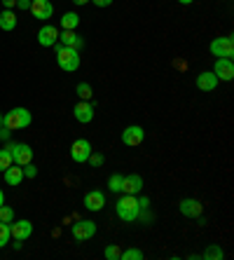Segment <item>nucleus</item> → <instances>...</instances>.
Instances as JSON below:
<instances>
[{"label": "nucleus", "instance_id": "35", "mask_svg": "<svg viewBox=\"0 0 234 260\" xmlns=\"http://www.w3.org/2000/svg\"><path fill=\"white\" fill-rule=\"evenodd\" d=\"M3 5H5V10H14V7H17V0H3Z\"/></svg>", "mask_w": 234, "mask_h": 260}, {"label": "nucleus", "instance_id": "40", "mask_svg": "<svg viewBox=\"0 0 234 260\" xmlns=\"http://www.w3.org/2000/svg\"><path fill=\"white\" fill-rule=\"evenodd\" d=\"M0 127H3V113H0Z\"/></svg>", "mask_w": 234, "mask_h": 260}, {"label": "nucleus", "instance_id": "32", "mask_svg": "<svg viewBox=\"0 0 234 260\" xmlns=\"http://www.w3.org/2000/svg\"><path fill=\"white\" fill-rule=\"evenodd\" d=\"M148 206H150V200H148V197H141V200H138V209H141V211H145Z\"/></svg>", "mask_w": 234, "mask_h": 260}, {"label": "nucleus", "instance_id": "27", "mask_svg": "<svg viewBox=\"0 0 234 260\" xmlns=\"http://www.w3.org/2000/svg\"><path fill=\"white\" fill-rule=\"evenodd\" d=\"M14 220V211L10 209V206H0V223H12Z\"/></svg>", "mask_w": 234, "mask_h": 260}, {"label": "nucleus", "instance_id": "21", "mask_svg": "<svg viewBox=\"0 0 234 260\" xmlns=\"http://www.w3.org/2000/svg\"><path fill=\"white\" fill-rule=\"evenodd\" d=\"M78 24H80V17L75 12H66L63 17H61V26H63L66 30H75Z\"/></svg>", "mask_w": 234, "mask_h": 260}, {"label": "nucleus", "instance_id": "23", "mask_svg": "<svg viewBox=\"0 0 234 260\" xmlns=\"http://www.w3.org/2000/svg\"><path fill=\"white\" fill-rule=\"evenodd\" d=\"M10 239H12V235H10V223H0V248L7 246Z\"/></svg>", "mask_w": 234, "mask_h": 260}, {"label": "nucleus", "instance_id": "5", "mask_svg": "<svg viewBox=\"0 0 234 260\" xmlns=\"http://www.w3.org/2000/svg\"><path fill=\"white\" fill-rule=\"evenodd\" d=\"M209 49H211V54L218 56V59H232V54H234V40L229 36L216 38V40L211 43Z\"/></svg>", "mask_w": 234, "mask_h": 260}, {"label": "nucleus", "instance_id": "28", "mask_svg": "<svg viewBox=\"0 0 234 260\" xmlns=\"http://www.w3.org/2000/svg\"><path fill=\"white\" fill-rule=\"evenodd\" d=\"M206 260H220L222 258V248L220 246H209L206 248V253H204Z\"/></svg>", "mask_w": 234, "mask_h": 260}, {"label": "nucleus", "instance_id": "8", "mask_svg": "<svg viewBox=\"0 0 234 260\" xmlns=\"http://www.w3.org/2000/svg\"><path fill=\"white\" fill-rule=\"evenodd\" d=\"M10 235H12L17 242H26V239L33 235V223H30V220H12V223H10Z\"/></svg>", "mask_w": 234, "mask_h": 260}, {"label": "nucleus", "instance_id": "38", "mask_svg": "<svg viewBox=\"0 0 234 260\" xmlns=\"http://www.w3.org/2000/svg\"><path fill=\"white\" fill-rule=\"evenodd\" d=\"M180 5H190V3H194V0H178Z\"/></svg>", "mask_w": 234, "mask_h": 260}, {"label": "nucleus", "instance_id": "20", "mask_svg": "<svg viewBox=\"0 0 234 260\" xmlns=\"http://www.w3.org/2000/svg\"><path fill=\"white\" fill-rule=\"evenodd\" d=\"M0 28H3V30H14V28H17V17H14V10H3V12H0Z\"/></svg>", "mask_w": 234, "mask_h": 260}, {"label": "nucleus", "instance_id": "18", "mask_svg": "<svg viewBox=\"0 0 234 260\" xmlns=\"http://www.w3.org/2000/svg\"><path fill=\"white\" fill-rule=\"evenodd\" d=\"M21 181H24V169H21L19 164H12V167H7V169H5V183H7V185L17 188Z\"/></svg>", "mask_w": 234, "mask_h": 260}, {"label": "nucleus", "instance_id": "33", "mask_svg": "<svg viewBox=\"0 0 234 260\" xmlns=\"http://www.w3.org/2000/svg\"><path fill=\"white\" fill-rule=\"evenodd\" d=\"M96 7H108V5H113V0H91Z\"/></svg>", "mask_w": 234, "mask_h": 260}, {"label": "nucleus", "instance_id": "11", "mask_svg": "<svg viewBox=\"0 0 234 260\" xmlns=\"http://www.w3.org/2000/svg\"><path fill=\"white\" fill-rule=\"evenodd\" d=\"M143 190V178L138 174H129V176H122V190L120 192L124 194H138Z\"/></svg>", "mask_w": 234, "mask_h": 260}, {"label": "nucleus", "instance_id": "37", "mask_svg": "<svg viewBox=\"0 0 234 260\" xmlns=\"http://www.w3.org/2000/svg\"><path fill=\"white\" fill-rule=\"evenodd\" d=\"M75 5H84V3H89V0H73Z\"/></svg>", "mask_w": 234, "mask_h": 260}, {"label": "nucleus", "instance_id": "22", "mask_svg": "<svg viewBox=\"0 0 234 260\" xmlns=\"http://www.w3.org/2000/svg\"><path fill=\"white\" fill-rule=\"evenodd\" d=\"M75 94H78V96L82 99V101H89L94 91H91V85H89V82H80L78 89H75Z\"/></svg>", "mask_w": 234, "mask_h": 260}, {"label": "nucleus", "instance_id": "4", "mask_svg": "<svg viewBox=\"0 0 234 260\" xmlns=\"http://www.w3.org/2000/svg\"><path fill=\"white\" fill-rule=\"evenodd\" d=\"M7 150L12 155V162L19 164V167L33 162V148L28 143H7Z\"/></svg>", "mask_w": 234, "mask_h": 260}, {"label": "nucleus", "instance_id": "19", "mask_svg": "<svg viewBox=\"0 0 234 260\" xmlns=\"http://www.w3.org/2000/svg\"><path fill=\"white\" fill-rule=\"evenodd\" d=\"M59 40H61V45H63V47H73V49H80L84 45V40L78 36V33H75V30H63V33L59 36Z\"/></svg>", "mask_w": 234, "mask_h": 260}, {"label": "nucleus", "instance_id": "12", "mask_svg": "<svg viewBox=\"0 0 234 260\" xmlns=\"http://www.w3.org/2000/svg\"><path fill=\"white\" fill-rule=\"evenodd\" d=\"M38 43H40L42 47H54V45L59 43V30L49 24L42 26V28L38 30Z\"/></svg>", "mask_w": 234, "mask_h": 260}, {"label": "nucleus", "instance_id": "6", "mask_svg": "<svg viewBox=\"0 0 234 260\" xmlns=\"http://www.w3.org/2000/svg\"><path fill=\"white\" fill-rule=\"evenodd\" d=\"M71 232L78 242H87V239H91V237L96 235V223L94 220H78L71 228Z\"/></svg>", "mask_w": 234, "mask_h": 260}, {"label": "nucleus", "instance_id": "9", "mask_svg": "<svg viewBox=\"0 0 234 260\" xmlns=\"http://www.w3.org/2000/svg\"><path fill=\"white\" fill-rule=\"evenodd\" d=\"M143 139H145V132H143V127H138V124H131V127H126L124 132H122V143L131 145V148L141 145Z\"/></svg>", "mask_w": 234, "mask_h": 260}, {"label": "nucleus", "instance_id": "26", "mask_svg": "<svg viewBox=\"0 0 234 260\" xmlns=\"http://www.w3.org/2000/svg\"><path fill=\"white\" fill-rule=\"evenodd\" d=\"M108 190H110V192H120V190H122V174H113V176H110Z\"/></svg>", "mask_w": 234, "mask_h": 260}, {"label": "nucleus", "instance_id": "13", "mask_svg": "<svg viewBox=\"0 0 234 260\" xmlns=\"http://www.w3.org/2000/svg\"><path fill=\"white\" fill-rule=\"evenodd\" d=\"M106 206V194L101 190H91V192L84 194V209L87 211H101Z\"/></svg>", "mask_w": 234, "mask_h": 260}, {"label": "nucleus", "instance_id": "39", "mask_svg": "<svg viewBox=\"0 0 234 260\" xmlns=\"http://www.w3.org/2000/svg\"><path fill=\"white\" fill-rule=\"evenodd\" d=\"M5 204V194H3V190H0V206Z\"/></svg>", "mask_w": 234, "mask_h": 260}, {"label": "nucleus", "instance_id": "30", "mask_svg": "<svg viewBox=\"0 0 234 260\" xmlns=\"http://www.w3.org/2000/svg\"><path fill=\"white\" fill-rule=\"evenodd\" d=\"M21 169H24V178H36V176H38V169H36V164H33V162L24 164Z\"/></svg>", "mask_w": 234, "mask_h": 260}, {"label": "nucleus", "instance_id": "15", "mask_svg": "<svg viewBox=\"0 0 234 260\" xmlns=\"http://www.w3.org/2000/svg\"><path fill=\"white\" fill-rule=\"evenodd\" d=\"M213 73H216L218 80H225V82H229V80L234 78V63H232V59H218Z\"/></svg>", "mask_w": 234, "mask_h": 260}, {"label": "nucleus", "instance_id": "1", "mask_svg": "<svg viewBox=\"0 0 234 260\" xmlns=\"http://www.w3.org/2000/svg\"><path fill=\"white\" fill-rule=\"evenodd\" d=\"M56 47V63H59L61 71L66 73H75L80 68V52L73 47H63L61 43L54 45Z\"/></svg>", "mask_w": 234, "mask_h": 260}, {"label": "nucleus", "instance_id": "24", "mask_svg": "<svg viewBox=\"0 0 234 260\" xmlns=\"http://www.w3.org/2000/svg\"><path fill=\"white\" fill-rule=\"evenodd\" d=\"M122 260H143V251H138V248H126L120 253Z\"/></svg>", "mask_w": 234, "mask_h": 260}, {"label": "nucleus", "instance_id": "16", "mask_svg": "<svg viewBox=\"0 0 234 260\" xmlns=\"http://www.w3.org/2000/svg\"><path fill=\"white\" fill-rule=\"evenodd\" d=\"M73 115H75V120L82 122V124H87V122L94 120V106H91L89 101H80L75 108H73Z\"/></svg>", "mask_w": 234, "mask_h": 260}, {"label": "nucleus", "instance_id": "7", "mask_svg": "<svg viewBox=\"0 0 234 260\" xmlns=\"http://www.w3.org/2000/svg\"><path fill=\"white\" fill-rule=\"evenodd\" d=\"M89 155H91V143L87 139H78L75 143L71 145V159L73 162L82 164V162L89 159Z\"/></svg>", "mask_w": 234, "mask_h": 260}, {"label": "nucleus", "instance_id": "14", "mask_svg": "<svg viewBox=\"0 0 234 260\" xmlns=\"http://www.w3.org/2000/svg\"><path fill=\"white\" fill-rule=\"evenodd\" d=\"M178 209H180V213H183V216H187V218H199V216H202V211H204L202 202L192 200V197H187V200L180 202Z\"/></svg>", "mask_w": 234, "mask_h": 260}, {"label": "nucleus", "instance_id": "2", "mask_svg": "<svg viewBox=\"0 0 234 260\" xmlns=\"http://www.w3.org/2000/svg\"><path fill=\"white\" fill-rule=\"evenodd\" d=\"M115 211H117L120 220H124V223H133V220L141 216L136 194H124V197H120V200H117V204H115Z\"/></svg>", "mask_w": 234, "mask_h": 260}, {"label": "nucleus", "instance_id": "34", "mask_svg": "<svg viewBox=\"0 0 234 260\" xmlns=\"http://www.w3.org/2000/svg\"><path fill=\"white\" fill-rule=\"evenodd\" d=\"M17 7H19V10H28V7H30V0H17Z\"/></svg>", "mask_w": 234, "mask_h": 260}, {"label": "nucleus", "instance_id": "25", "mask_svg": "<svg viewBox=\"0 0 234 260\" xmlns=\"http://www.w3.org/2000/svg\"><path fill=\"white\" fill-rule=\"evenodd\" d=\"M12 155H10V150H7V148H3V150H0V171H5L7 167H12Z\"/></svg>", "mask_w": 234, "mask_h": 260}, {"label": "nucleus", "instance_id": "10", "mask_svg": "<svg viewBox=\"0 0 234 260\" xmlns=\"http://www.w3.org/2000/svg\"><path fill=\"white\" fill-rule=\"evenodd\" d=\"M28 10L36 19H52V14H54V5L49 0H30Z\"/></svg>", "mask_w": 234, "mask_h": 260}, {"label": "nucleus", "instance_id": "3", "mask_svg": "<svg viewBox=\"0 0 234 260\" xmlns=\"http://www.w3.org/2000/svg\"><path fill=\"white\" fill-rule=\"evenodd\" d=\"M33 122V115H30L26 108H12L7 115H3V127H7L10 132L14 129H26Z\"/></svg>", "mask_w": 234, "mask_h": 260}, {"label": "nucleus", "instance_id": "36", "mask_svg": "<svg viewBox=\"0 0 234 260\" xmlns=\"http://www.w3.org/2000/svg\"><path fill=\"white\" fill-rule=\"evenodd\" d=\"M0 139H3V141L10 139V129H7V127H0Z\"/></svg>", "mask_w": 234, "mask_h": 260}, {"label": "nucleus", "instance_id": "31", "mask_svg": "<svg viewBox=\"0 0 234 260\" xmlns=\"http://www.w3.org/2000/svg\"><path fill=\"white\" fill-rule=\"evenodd\" d=\"M87 162H89L91 167H101V164H103V155H98V152H91Z\"/></svg>", "mask_w": 234, "mask_h": 260}, {"label": "nucleus", "instance_id": "17", "mask_svg": "<svg viewBox=\"0 0 234 260\" xmlns=\"http://www.w3.org/2000/svg\"><path fill=\"white\" fill-rule=\"evenodd\" d=\"M218 82H220V80L216 78V73H213V71L197 75V87H199L202 91H213V89L218 87Z\"/></svg>", "mask_w": 234, "mask_h": 260}, {"label": "nucleus", "instance_id": "29", "mask_svg": "<svg viewBox=\"0 0 234 260\" xmlns=\"http://www.w3.org/2000/svg\"><path fill=\"white\" fill-rule=\"evenodd\" d=\"M120 246H115V244H110V246H106V251H103V255H106V258L108 260H117L120 258Z\"/></svg>", "mask_w": 234, "mask_h": 260}]
</instances>
